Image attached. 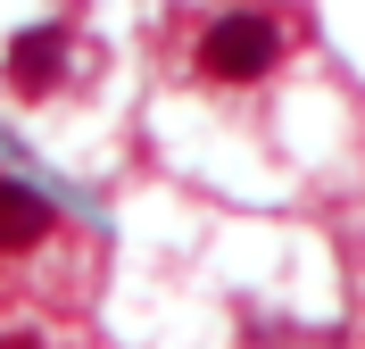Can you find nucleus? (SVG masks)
I'll list each match as a JSON object with an SVG mask.
<instances>
[{"label": "nucleus", "instance_id": "7ed1b4c3", "mask_svg": "<svg viewBox=\"0 0 365 349\" xmlns=\"http://www.w3.org/2000/svg\"><path fill=\"white\" fill-rule=\"evenodd\" d=\"M50 233V200L34 183H0V258H25Z\"/></svg>", "mask_w": 365, "mask_h": 349}, {"label": "nucleus", "instance_id": "f257e3e1", "mask_svg": "<svg viewBox=\"0 0 365 349\" xmlns=\"http://www.w3.org/2000/svg\"><path fill=\"white\" fill-rule=\"evenodd\" d=\"M274 59H282V34H274L266 17H250V9H232V17H216L200 34V67L216 75V84H257Z\"/></svg>", "mask_w": 365, "mask_h": 349}, {"label": "nucleus", "instance_id": "f03ea898", "mask_svg": "<svg viewBox=\"0 0 365 349\" xmlns=\"http://www.w3.org/2000/svg\"><path fill=\"white\" fill-rule=\"evenodd\" d=\"M58 75H67V34H58V25H34V34L9 42V84H17L25 100L58 92Z\"/></svg>", "mask_w": 365, "mask_h": 349}, {"label": "nucleus", "instance_id": "20e7f679", "mask_svg": "<svg viewBox=\"0 0 365 349\" xmlns=\"http://www.w3.org/2000/svg\"><path fill=\"white\" fill-rule=\"evenodd\" d=\"M0 349H34V341H0Z\"/></svg>", "mask_w": 365, "mask_h": 349}]
</instances>
